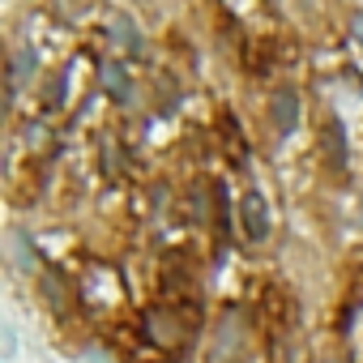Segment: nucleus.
I'll use <instances>...</instances> for the list:
<instances>
[{
    "label": "nucleus",
    "mask_w": 363,
    "mask_h": 363,
    "mask_svg": "<svg viewBox=\"0 0 363 363\" xmlns=\"http://www.w3.org/2000/svg\"><path fill=\"white\" fill-rule=\"evenodd\" d=\"M210 193H214V218H218V231H227V223H231V214H227V189L214 184Z\"/></svg>",
    "instance_id": "6"
},
{
    "label": "nucleus",
    "mask_w": 363,
    "mask_h": 363,
    "mask_svg": "<svg viewBox=\"0 0 363 363\" xmlns=\"http://www.w3.org/2000/svg\"><path fill=\"white\" fill-rule=\"evenodd\" d=\"M320 154H325L329 167H346V137H342L337 120H325V128H320Z\"/></svg>",
    "instance_id": "4"
},
{
    "label": "nucleus",
    "mask_w": 363,
    "mask_h": 363,
    "mask_svg": "<svg viewBox=\"0 0 363 363\" xmlns=\"http://www.w3.org/2000/svg\"><path fill=\"white\" fill-rule=\"evenodd\" d=\"M240 227H244V235L252 244H261L269 235V206H265L261 193H244V201H240Z\"/></svg>",
    "instance_id": "2"
},
{
    "label": "nucleus",
    "mask_w": 363,
    "mask_h": 363,
    "mask_svg": "<svg viewBox=\"0 0 363 363\" xmlns=\"http://www.w3.org/2000/svg\"><path fill=\"white\" fill-rule=\"evenodd\" d=\"M269 120H274V133L278 137H291L299 128V94L291 86L274 90V103H269Z\"/></svg>",
    "instance_id": "3"
},
{
    "label": "nucleus",
    "mask_w": 363,
    "mask_h": 363,
    "mask_svg": "<svg viewBox=\"0 0 363 363\" xmlns=\"http://www.w3.org/2000/svg\"><path fill=\"white\" fill-rule=\"evenodd\" d=\"M141 320H145V337H150L158 350H184L189 337H193V325L179 316L175 308H150Z\"/></svg>",
    "instance_id": "1"
},
{
    "label": "nucleus",
    "mask_w": 363,
    "mask_h": 363,
    "mask_svg": "<svg viewBox=\"0 0 363 363\" xmlns=\"http://www.w3.org/2000/svg\"><path fill=\"white\" fill-rule=\"evenodd\" d=\"M90 363H107V354H99V350H90Z\"/></svg>",
    "instance_id": "7"
},
{
    "label": "nucleus",
    "mask_w": 363,
    "mask_h": 363,
    "mask_svg": "<svg viewBox=\"0 0 363 363\" xmlns=\"http://www.w3.org/2000/svg\"><path fill=\"white\" fill-rule=\"evenodd\" d=\"M354 35H359V39H363V18H354Z\"/></svg>",
    "instance_id": "8"
},
{
    "label": "nucleus",
    "mask_w": 363,
    "mask_h": 363,
    "mask_svg": "<svg viewBox=\"0 0 363 363\" xmlns=\"http://www.w3.org/2000/svg\"><path fill=\"white\" fill-rule=\"evenodd\" d=\"M99 82L107 86V94H111L116 103H128V73H124L116 60H103V65H99Z\"/></svg>",
    "instance_id": "5"
}]
</instances>
